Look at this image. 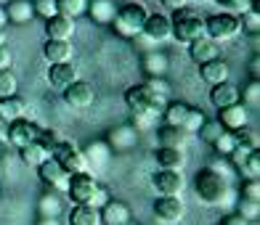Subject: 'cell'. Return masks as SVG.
<instances>
[{
	"label": "cell",
	"mask_w": 260,
	"mask_h": 225,
	"mask_svg": "<svg viewBox=\"0 0 260 225\" xmlns=\"http://www.w3.org/2000/svg\"><path fill=\"white\" fill-rule=\"evenodd\" d=\"M144 66H146V74L149 77H162L165 72H168V58H165L162 53H146L144 58Z\"/></svg>",
	"instance_id": "obj_36"
},
{
	"label": "cell",
	"mask_w": 260,
	"mask_h": 225,
	"mask_svg": "<svg viewBox=\"0 0 260 225\" xmlns=\"http://www.w3.org/2000/svg\"><path fill=\"white\" fill-rule=\"evenodd\" d=\"M186 215V204L181 201V196H157L154 201V217L165 225L181 222Z\"/></svg>",
	"instance_id": "obj_8"
},
{
	"label": "cell",
	"mask_w": 260,
	"mask_h": 225,
	"mask_svg": "<svg viewBox=\"0 0 260 225\" xmlns=\"http://www.w3.org/2000/svg\"><path fill=\"white\" fill-rule=\"evenodd\" d=\"M236 146H239V143H236V135H234V133H229V130H223L220 138L212 140V148H215L218 157H231V151H234Z\"/></svg>",
	"instance_id": "obj_38"
},
{
	"label": "cell",
	"mask_w": 260,
	"mask_h": 225,
	"mask_svg": "<svg viewBox=\"0 0 260 225\" xmlns=\"http://www.w3.org/2000/svg\"><path fill=\"white\" fill-rule=\"evenodd\" d=\"M199 77H202L207 85L215 88V85H220V82H229L231 69L223 58H212V61H207V64H199Z\"/></svg>",
	"instance_id": "obj_17"
},
{
	"label": "cell",
	"mask_w": 260,
	"mask_h": 225,
	"mask_svg": "<svg viewBox=\"0 0 260 225\" xmlns=\"http://www.w3.org/2000/svg\"><path fill=\"white\" fill-rule=\"evenodd\" d=\"M242 199L260 201V183H257V180H247V183H244V191H242Z\"/></svg>",
	"instance_id": "obj_48"
},
{
	"label": "cell",
	"mask_w": 260,
	"mask_h": 225,
	"mask_svg": "<svg viewBox=\"0 0 260 225\" xmlns=\"http://www.w3.org/2000/svg\"><path fill=\"white\" fill-rule=\"evenodd\" d=\"M186 111H188V106H186L183 101H173V103H168V106H165V111H162V120H165V125L181 127V122H183Z\"/></svg>",
	"instance_id": "obj_35"
},
{
	"label": "cell",
	"mask_w": 260,
	"mask_h": 225,
	"mask_svg": "<svg viewBox=\"0 0 260 225\" xmlns=\"http://www.w3.org/2000/svg\"><path fill=\"white\" fill-rule=\"evenodd\" d=\"M58 140H61V138H58V133H56V130H43V127H40V133H38V140H35V143H38V146H43L45 151H48V157H51Z\"/></svg>",
	"instance_id": "obj_42"
},
{
	"label": "cell",
	"mask_w": 260,
	"mask_h": 225,
	"mask_svg": "<svg viewBox=\"0 0 260 225\" xmlns=\"http://www.w3.org/2000/svg\"><path fill=\"white\" fill-rule=\"evenodd\" d=\"M35 16V6L32 0H8L6 6V19L11 24H27Z\"/></svg>",
	"instance_id": "obj_23"
},
{
	"label": "cell",
	"mask_w": 260,
	"mask_h": 225,
	"mask_svg": "<svg viewBox=\"0 0 260 225\" xmlns=\"http://www.w3.org/2000/svg\"><path fill=\"white\" fill-rule=\"evenodd\" d=\"M141 34L154 45V43H165L173 38V24H170V16L165 14H149L146 21H144V29H141Z\"/></svg>",
	"instance_id": "obj_10"
},
{
	"label": "cell",
	"mask_w": 260,
	"mask_h": 225,
	"mask_svg": "<svg viewBox=\"0 0 260 225\" xmlns=\"http://www.w3.org/2000/svg\"><path fill=\"white\" fill-rule=\"evenodd\" d=\"M205 120H207V114H205L202 109H191V106H188V111H186V117H183L181 127L186 130L188 135H194V133H199V127L205 125Z\"/></svg>",
	"instance_id": "obj_37"
},
{
	"label": "cell",
	"mask_w": 260,
	"mask_h": 225,
	"mask_svg": "<svg viewBox=\"0 0 260 225\" xmlns=\"http://www.w3.org/2000/svg\"><path fill=\"white\" fill-rule=\"evenodd\" d=\"M38 225H61V222H58V217H40Z\"/></svg>",
	"instance_id": "obj_54"
},
{
	"label": "cell",
	"mask_w": 260,
	"mask_h": 225,
	"mask_svg": "<svg viewBox=\"0 0 260 225\" xmlns=\"http://www.w3.org/2000/svg\"><path fill=\"white\" fill-rule=\"evenodd\" d=\"M11 64H14V56H11V51L6 48H0V69H11Z\"/></svg>",
	"instance_id": "obj_51"
},
{
	"label": "cell",
	"mask_w": 260,
	"mask_h": 225,
	"mask_svg": "<svg viewBox=\"0 0 260 225\" xmlns=\"http://www.w3.org/2000/svg\"><path fill=\"white\" fill-rule=\"evenodd\" d=\"M242 34L239 27V16L234 14H212L205 19V38H210L212 43H231Z\"/></svg>",
	"instance_id": "obj_4"
},
{
	"label": "cell",
	"mask_w": 260,
	"mask_h": 225,
	"mask_svg": "<svg viewBox=\"0 0 260 225\" xmlns=\"http://www.w3.org/2000/svg\"><path fill=\"white\" fill-rule=\"evenodd\" d=\"M0 177H3V164H0Z\"/></svg>",
	"instance_id": "obj_58"
},
{
	"label": "cell",
	"mask_w": 260,
	"mask_h": 225,
	"mask_svg": "<svg viewBox=\"0 0 260 225\" xmlns=\"http://www.w3.org/2000/svg\"><path fill=\"white\" fill-rule=\"evenodd\" d=\"M239 27L244 32H250V34H257L260 32V6H257V0H252V6L239 16Z\"/></svg>",
	"instance_id": "obj_33"
},
{
	"label": "cell",
	"mask_w": 260,
	"mask_h": 225,
	"mask_svg": "<svg viewBox=\"0 0 260 225\" xmlns=\"http://www.w3.org/2000/svg\"><path fill=\"white\" fill-rule=\"evenodd\" d=\"M136 130L130 127V125H120L117 130H112L109 133V148H117V151H127V148H133L136 146Z\"/></svg>",
	"instance_id": "obj_27"
},
{
	"label": "cell",
	"mask_w": 260,
	"mask_h": 225,
	"mask_svg": "<svg viewBox=\"0 0 260 225\" xmlns=\"http://www.w3.org/2000/svg\"><path fill=\"white\" fill-rule=\"evenodd\" d=\"M51 159H56L61 164V170L67 175H77V172H88V162L82 157V148H77L75 143H69V140H58Z\"/></svg>",
	"instance_id": "obj_6"
},
{
	"label": "cell",
	"mask_w": 260,
	"mask_h": 225,
	"mask_svg": "<svg viewBox=\"0 0 260 225\" xmlns=\"http://www.w3.org/2000/svg\"><path fill=\"white\" fill-rule=\"evenodd\" d=\"M109 151L112 148L99 140V143H90L85 151H82V157H85L88 167H90V164H99V170H101V167H106V162H109Z\"/></svg>",
	"instance_id": "obj_31"
},
{
	"label": "cell",
	"mask_w": 260,
	"mask_h": 225,
	"mask_svg": "<svg viewBox=\"0 0 260 225\" xmlns=\"http://www.w3.org/2000/svg\"><path fill=\"white\" fill-rule=\"evenodd\" d=\"M146 16H149V11H146L144 3H127V6H122V8L114 14L112 27H114L117 34H122V38L133 40V38H138V34H141V29H144Z\"/></svg>",
	"instance_id": "obj_2"
},
{
	"label": "cell",
	"mask_w": 260,
	"mask_h": 225,
	"mask_svg": "<svg viewBox=\"0 0 260 225\" xmlns=\"http://www.w3.org/2000/svg\"><path fill=\"white\" fill-rule=\"evenodd\" d=\"M6 40H8V34H6V29H0V48L6 45Z\"/></svg>",
	"instance_id": "obj_56"
},
{
	"label": "cell",
	"mask_w": 260,
	"mask_h": 225,
	"mask_svg": "<svg viewBox=\"0 0 260 225\" xmlns=\"http://www.w3.org/2000/svg\"><path fill=\"white\" fill-rule=\"evenodd\" d=\"M43 56L48 64H67V61H72L75 51H72V43L69 40H45Z\"/></svg>",
	"instance_id": "obj_18"
},
{
	"label": "cell",
	"mask_w": 260,
	"mask_h": 225,
	"mask_svg": "<svg viewBox=\"0 0 260 225\" xmlns=\"http://www.w3.org/2000/svg\"><path fill=\"white\" fill-rule=\"evenodd\" d=\"M64 101H67L69 109H90V106L96 103V90H93V85H88V82L75 80L72 85L64 90Z\"/></svg>",
	"instance_id": "obj_11"
},
{
	"label": "cell",
	"mask_w": 260,
	"mask_h": 225,
	"mask_svg": "<svg viewBox=\"0 0 260 225\" xmlns=\"http://www.w3.org/2000/svg\"><path fill=\"white\" fill-rule=\"evenodd\" d=\"M38 212H40V217H58V215L64 212L61 196H58L56 191L43 194V196H40V201H38Z\"/></svg>",
	"instance_id": "obj_28"
},
{
	"label": "cell",
	"mask_w": 260,
	"mask_h": 225,
	"mask_svg": "<svg viewBox=\"0 0 260 225\" xmlns=\"http://www.w3.org/2000/svg\"><path fill=\"white\" fill-rule=\"evenodd\" d=\"M125 103H127V109L133 111V114H141V111H154V114H162L165 111V106H168V101L154 96L144 82H138V85H130L125 90Z\"/></svg>",
	"instance_id": "obj_5"
},
{
	"label": "cell",
	"mask_w": 260,
	"mask_h": 225,
	"mask_svg": "<svg viewBox=\"0 0 260 225\" xmlns=\"http://www.w3.org/2000/svg\"><path fill=\"white\" fill-rule=\"evenodd\" d=\"M69 225H101V215L96 207H88V204H75L67 215Z\"/></svg>",
	"instance_id": "obj_25"
},
{
	"label": "cell",
	"mask_w": 260,
	"mask_h": 225,
	"mask_svg": "<svg viewBox=\"0 0 260 225\" xmlns=\"http://www.w3.org/2000/svg\"><path fill=\"white\" fill-rule=\"evenodd\" d=\"M157 164H159V170L183 172V167H186V154H183L181 148H157Z\"/></svg>",
	"instance_id": "obj_24"
},
{
	"label": "cell",
	"mask_w": 260,
	"mask_h": 225,
	"mask_svg": "<svg viewBox=\"0 0 260 225\" xmlns=\"http://www.w3.org/2000/svg\"><path fill=\"white\" fill-rule=\"evenodd\" d=\"M239 88L234 85V82H220V85H215L210 90V101L215 109H226V106H234V103H239Z\"/></svg>",
	"instance_id": "obj_20"
},
{
	"label": "cell",
	"mask_w": 260,
	"mask_h": 225,
	"mask_svg": "<svg viewBox=\"0 0 260 225\" xmlns=\"http://www.w3.org/2000/svg\"><path fill=\"white\" fill-rule=\"evenodd\" d=\"M77 80V66L72 61L67 64H51L48 66V85L53 90H67Z\"/></svg>",
	"instance_id": "obj_16"
},
{
	"label": "cell",
	"mask_w": 260,
	"mask_h": 225,
	"mask_svg": "<svg viewBox=\"0 0 260 225\" xmlns=\"http://www.w3.org/2000/svg\"><path fill=\"white\" fill-rule=\"evenodd\" d=\"M215 3L223 8V11H229V14H244L247 8L252 6V0H215Z\"/></svg>",
	"instance_id": "obj_46"
},
{
	"label": "cell",
	"mask_w": 260,
	"mask_h": 225,
	"mask_svg": "<svg viewBox=\"0 0 260 225\" xmlns=\"http://www.w3.org/2000/svg\"><path fill=\"white\" fill-rule=\"evenodd\" d=\"M218 225H220V222H218Z\"/></svg>",
	"instance_id": "obj_60"
},
{
	"label": "cell",
	"mask_w": 260,
	"mask_h": 225,
	"mask_svg": "<svg viewBox=\"0 0 260 225\" xmlns=\"http://www.w3.org/2000/svg\"><path fill=\"white\" fill-rule=\"evenodd\" d=\"M234 135H236V143H239V146L250 148V151H260V138H257V133H255V130L244 127V130H236Z\"/></svg>",
	"instance_id": "obj_41"
},
{
	"label": "cell",
	"mask_w": 260,
	"mask_h": 225,
	"mask_svg": "<svg viewBox=\"0 0 260 225\" xmlns=\"http://www.w3.org/2000/svg\"><path fill=\"white\" fill-rule=\"evenodd\" d=\"M144 85H146L151 93H154V96H159V98L168 101V96H170V85H168V82H165L162 77H149Z\"/></svg>",
	"instance_id": "obj_45"
},
{
	"label": "cell",
	"mask_w": 260,
	"mask_h": 225,
	"mask_svg": "<svg viewBox=\"0 0 260 225\" xmlns=\"http://www.w3.org/2000/svg\"><path fill=\"white\" fill-rule=\"evenodd\" d=\"M194 194L205 201L207 207H231L234 204V188L229 177L215 167L199 170L194 177Z\"/></svg>",
	"instance_id": "obj_1"
},
{
	"label": "cell",
	"mask_w": 260,
	"mask_h": 225,
	"mask_svg": "<svg viewBox=\"0 0 260 225\" xmlns=\"http://www.w3.org/2000/svg\"><path fill=\"white\" fill-rule=\"evenodd\" d=\"M38 175L45 185H51L56 194H67V185H69V175L61 170V164L56 159H45L40 167H38Z\"/></svg>",
	"instance_id": "obj_13"
},
{
	"label": "cell",
	"mask_w": 260,
	"mask_h": 225,
	"mask_svg": "<svg viewBox=\"0 0 260 225\" xmlns=\"http://www.w3.org/2000/svg\"><path fill=\"white\" fill-rule=\"evenodd\" d=\"M157 140H159V148H181L188 143V133L183 127H173V125H162L157 130Z\"/></svg>",
	"instance_id": "obj_21"
},
{
	"label": "cell",
	"mask_w": 260,
	"mask_h": 225,
	"mask_svg": "<svg viewBox=\"0 0 260 225\" xmlns=\"http://www.w3.org/2000/svg\"><path fill=\"white\" fill-rule=\"evenodd\" d=\"M236 215H242L247 222H252L260 217V201H250V199H239L236 201Z\"/></svg>",
	"instance_id": "obj_40"
},
{
	"label": "cell",
	"mask_w": 260,
	"mask_h": 225,
	"mask_svg": "<svg viewBox=\"0 0 260 225\" xmlns=\"http://www.w3.org/2000/svg\"><path fill=\"white\" fill-rule=\"evenodd\" d=\"M199 133H202V140H207V143L212 146V140L220 138L223 127H220V122H218V120H205V125L199 127Z\"/></svg>",
	"instance_id": "obj_43"
},
{
	"label": "cell",
	"mask_w": 260,
	"mask_h": 225,
	"mask_svg": "<svg viewBox=\"0 0 260 225\" xmlns=\"http://www.w3.org/2000/svg\"><path fill=\"white\" fill-rule=\"evenodd\" d=\"M170 24H173V38L178 40V43H194L199 38H205V19L197 14V11H186L181 8L178 14H175L170 19Z\"/></svg>",
	"instance_id": "obj_3"
},
{
	"label": "cell",
	"mask_w": 260,
	"mask_h": 225,
	"mask_svg": "<svg viewBox=\"0 0 260 225\" xmlns=\"http://www.w3.org/2000/svg\"><path fill=\"white\" fill-rule=\"evenodd\" d=\"M151 185H154L157 196H181L186 180H183V172H173V170H159L151 177Z\"/></svg>",
	"instance_id": "obj_9"
},
{
	"label": "cell",
	"mask_w": 260,
	"mask_h": 225,
	"mask_svg": "<svg viewBox=\"0 0 260 225\" xmlns=\"http://www.w3.org/2000/svg\"><path fill=\"white\" fill-rule=\"evenodd\" d=\"M19 93V80L14 77L11 69H0V98L16 96Z\"/></svg>",
	"instance_id": "obj_39"
},
{
	"label": "cell",
	"mask_w": 260,
	"mask_h": 225,
	"mask_svg": "<svg viewBox=\"0 0 260 225\" xmlns=\"http://www.w3.org/2000/svg\"><path fill=\"white\" fill-rule=\"evenodd\" d=\"M125 225H138V222H133V220H130V222H125Z\"/></svg>",
	"instance_id": "obj_57"
},
{
	"label": "cell",
	"mask_w": 260,
	"mask_h": 225,
	"mask_svg": "<svg viewBox=\"0 0 260 225\" xmlns=\"http://www.w3.org/2000/svg\"><path fill=\"white\" fill-rule=\"evenodd\" d=\"M38 133H40V127L29 120H16V122L8 125V140H11V146H16V148H24V146L35 143Z\"/></svg>",
	"instance_id": "obj_14"
},
{
	"label": "cell",
	"mask_w": 260,
	"mask_h": 225,
	"mask_svg": "<svg viewBox=\"0 0 260 225\" xmlns=\"http://www.w3.org/2000/svg\"><path fill=\"white\" fill-rule=\"evenodd\" d=\"M8 19H6V6H0V29H6Z\"/></svg>",
	"instance_id": "obj_55"
},
{
	"label": "cell",
	"mask_w": 260,
	"mask_h": 225,
	"mask_svg": "<svg viewBox=\"0 0 260 225\" xmlns=\"http://www.w3.org/2000/svg\"><path fill=\"white\" fill-rule=\"evenodd\" d=\"M85 11H88V0H56V16L77 19Z\"/></svg>",
	"instance_id": "obj_30"
},
{
	"label": "cell",
	"mask_w": 260,
	"mask_h": 225,
	"mask_svg": "<svg viewBox=\"0 0 260 225\" xmlns=\"http://www.w3.org/2000/svg\"><path fill=\"white\" fill-rule=\"evenodd\" d=\"M24 114H27V101L19 96H8V98H0V122H16V120H24Z\"/></svg>",
	"instance_id": "obj_19"
},
{
	"label": "cell",
	"mask_w": 260,
	"mask_h": 225,
	"mask_svg": "<svg viewBox=\"0 0 260 225\" xmlns=\"http://www.w3.org/2000/svg\"><path fill=\"white\" fill-rule=\"evenodd\" d=\"M99 215H101V225H125L133 220V209L120 199H109L99 209Z\"/></svg>",
	"instance_id": "obj_15"
},
{
	"label": "cell",
	"mask_w": 260,
	"mask_h": 225,
	"mask_svg": "<svg viewBox=\"0 0 260 225\" xmlns=\"http://www.w3.org/2000/svg\"><path fill=\"white\" fill-rule=\"evenodd\" d=\"M236 172H239L244 180H257V177H260V154L250 151L239 164H236Z\"/></svg>",
	"instance_id": "obj_29"
},
{
	"label": "cell",
	"mask_w": 260,
	"mask_h": 225,
	"mask_svg": "<svg viewBox=\"0 0 260 225\" xmlns=\"http://www.w3.org/2000/svg\"><path fill=\"white\" fill-rule=\"evenodd\" d=\"M99 180H96V175H90V172H77V175H69V185H67V196L75 201V204H88L90 207V201L93 196H96L99 191Z\"/></svg>",
	"instance_id": "obj_7"
},
{
	"label": "cell",
	"mask_w": 260,
	"mask_h": 225,
	"mask_svg": "<svg viewBox=\"0 0 260 225\" xmlns=\"http://www.w3.org/2000/svg\"><path fill=\"white\" fill-rule=\"evenodd\" d=\"M239 98H244V106H257L260 103V80H250V85L239 93Z\"/></svg>",
	"instance_id": "obj_44"
},
{
	"label": "cell",
	"mask_w": 260,
	"mask_h": 225,
	"mask_svg": "<svg viewBox=\"0 0 260 225\" xmlns=\"http://www.w3.org/2000/svg\"><path fill=\"white\" fill-rule=\"evenodd\" d=\"M188 56H191L194 64H207L212 58H218V43H212L210 38H199L188 43Z\"/></svg>",
	"instance_id": "obj_22"
},
{
	"label": "cell",
	"mask_w": 260,
	"mask_h": 225,
	"mask_svg": "<svg viewBox=\"0 0 260 225\" xmlns=\"http://www.w3.org/2000/svg\"><path fill=\"white\" fill-rule=\"evenodd\" d=\"M218 122L223 130H229V133H236V130H244L250 125V109L239 101L234 106H226V109H218Z\"/></svg>",
	"instance_id": "obj_12"
},
{
	"label": "cell",
	"mask_w": 260,
	"mask_h": 225,
	"mask_svg": "<svg viewBox=\"0 0 260 225\" xmlns=\"http://www.w3.org/2000/svg\"><path fill=\"white\" fill-rule=\"evenodd\" d=\"M199 3H207V0H199Z\"/></svg>",
	"instance_id": "obj_59"
},
{
	"label": "cell",
	"mask_w": 260,
	"mask_h": 225,
	"mask_svg": "<svg viewBox=\"0 0 260 225\" xmlns=\"http://www.w3.org/2000/svg\"><path fill=\"white\" fill-rule=\"evenodd\" d=\"M159 3L168 8V11H181V8H186L188 0H159Z\"/></svg>",
	"instance_id": "obj_52"
},
{
	"label": "cell",
	"mask_w": 260,
	"mask_h": 225,
	"mask_svg": "<svg viewBox=\"0 0 260 225\" xmlns=\"http://www.w3.org/2000/svg\"><path fill=\"white\" fill-rule=\"evenodd\" d=\"M19 154H21V162L29 164V167H40L45 159H51L48 151H45L43 146H38V143H29V146H24V148H19Z\"/></svg>",
	"instance_id": "obj_34"
},
{
	"label": "cell",
	"mask_w": 260,
	"mask_h": 225,
	"mask_svg": "<svg viewBox=\"0 0 260 225\" xmlns=\"http://www.w3.org/2000/svg\"><path fill=\"white\" fill-rule=\"evenodd\" d=\"M220 225H250V222H247L242 215H236V212H231V215H226V217L220 220Z\"/></svg>",
	"instance_id": "obj_50"
},
{
	"label": "cell",
	"mask_w": 260,
	"mask_h": 225,
	"mask_svg": "<svg viewBox=\"0 0 260 225\" xmlns=\"http://www.w3.org/2000/svg\"><path fill=\"white\" fill-rule=\"evenodd\" d=\"M114 14H117V8L112 6V0H93L90 3V16L99 24H112Z\"/></svg>",
	"instance_id": "obj_32"
},
{
	"label": "cell",
	"mask_w": 260,
	"mask_h": 225,
	"mask_svg": "<svg viewBox=\"0 0 260 225\" xmlns=\"http://www.w3.org/2000/svg\"><path fill=\"white\" fill-rule=\"evenodd\" d=\"M75 32V24L72 19H64V16H51L45 21V34H48V40H69Z\"/></svg>",
	"instance_id": "obj_26"
},
{
	"label": "cell",
	"mask_w": 260,
	"mask_h": 225,
	"mask_svg": "<svg viewBox=\"0 0 260 225\" xmlns=\"http://www.w3.org/2000/svg\"><path fill=\"white\" fill-rule=\"evenodd\" d=\"M112 196H109V191H106L104 185H99V191H96V196H93V201H90V207H96V209H101L106 201H109Z\"/></svg>",
	"instance_id": "obj_49"
},
{
	"label": "cell",
	"mask_w": 260,
	"mask_h": 225,
	"mask_svg": "<svg viewBox=\"0 0 260 225\" xmlns=\"http://www.w3.org/2000/svg\"><path fill=\"white\" fill-rule=\"evenodd\" d=\"M250 77H252V80L260 77V58H257V56H252V61H250Z\"/></svg>",
	"instance_id": "obj_53"
},
{
	"label": "cell",
	"mask_w": 260,
	"mask_h": 225,
	"mask_svg": "<svg viewBox=\"0 0 260 225\" xmlns=\"http://www.w3.org/2000/svg\"><path fill=\"white\" fill-rule=\"evenodd\" d=\"M35 16H43L48 21L51 16H56V0H35Z\"/></svg>",
	"instance_id": "obj_47"
}]
</instances>
